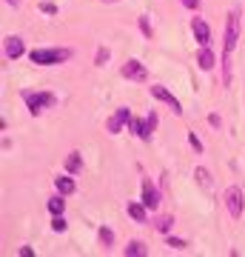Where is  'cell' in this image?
I'll return each instance as SVG.
<instances>
[{
	"mask_svg": "<svg viewBox=\"0 0 245 257\" xmlns=\"http://www.w3.org/2000/svg\"><path fill=\"white\" fill-rule=\"evenodd\" d=\"M236 40H239V12H231L225 20V55H222V83L231 86V55L236 49Z\"/></svg>",
	"mask_w": 245,
	"mask_h": 257,
	"instance_id": "obj_1",
	"label": "cell"
},
{
	"mask_svg": "<svg viewBox=\"0 0 245 257\" xmlns=\"http://www.w3.org/2000/svg\"><path fill=\"white\" fill-rule=\"evenodd\" d=\"M72 57V49H32L29 52V60L37 66H57L66 63Z\"/></svg>",
	"mask_w": 245,
	"mask_h": 257,
	"instance_id": "obj_2",
	"label": "cell"
},
{
	"mask_svg": "<svg viewBox=\"0 0 245 257\" xmlns=\"http://www.w3.org/2000/svg\"><path fill=\"white\" fill-rule=\"evenodd\" d=\"M225 209L228 214L234 217V220H239L242 217V209H245V194L239 186H228L225 189Z\"/></svg>",
	"mask_w": 245,
	"mask_h": 257,
	"instance_id": "obj_3",
	"label": "cell"
},
{
	"mask_svg": "<svg viewBox=\"0 0 245 257\" xmlns=\"http://www.w3.org/2000/svg\"><path fill=\"white\" fill-rule=\"evenodd\" d=\"M23 100H26L32 114H40L43 109L55 106V94L52 92H23Z\"/></svg>",
	"mask_w": 245,
	"mask_h": 257,
	"instance_id": "obj_4",
	"label": "cell"
},
{
	"mask_svg": "<svg viewBox=\"0 0 245 257\" xmlns=\"http://www.w3.org/2000/svg\"><path fill=\"white\" fill-rule=\"evenodd\" d=\"M120 74L126 77V80H137V83H143L145 77H148V69H145L140 60H126L123 63V69H120Z\"/></svg>",
	"mask_w": 245,
	"mask_h": 257,
	"instance_id": "obj_5",
	"label": "cell"
},
{
	"mask_svg": "<svg viewBox=\"0 0 245 257\" xmlns=\"http://www.w3.org/2000/svg\"><path fill=\"white\" fill-rule=\"evenodd\" d=\"M131 128H134V135L140 140H151V135H154V128H157V114L151 111L145 120H134V123H131Z\"/></svg>",
	"mask_w": 245,
	"mask_h": 257,
	"instance_id": "obj_6",
	"label": "cell"
},
{
	"mask_svg": "<svg viewBox=\"0 0 245 257\" xmlns=\"http://www.w3.org/2000/svg\"><path fill=\"white\" fill-rule=\"evenodd\" d=\"M131 123V111L126 109V106H120L114 114L109 117V123H106V128H109V135H120V128L123 126H128Z\"/></svg>",
	"mask_w": 245,
	"mask_h": 257,
	"instance_id": "obj_7",
	"label": "cell"
},
{
	"mask_svg": "<svg viewBox=\"0 0 245 257\" xmlns=\"http://www.w3.org/2000/svg\"><path fill=\"white\" fill-rule=\"evenodd\" d=\"M140 197H143V203L148 206V209H157L160 206V189L157 186H151V180H140Z\"/></svg>",
	"mask_w": 245,
	"mask_h": 257,
	"instance_id": "obj_8",
	"label": "cell"
},
{
	"mask_svg": "<svg viewBox=\"0 0 245 257\" xmlns=\"http://www.w3.org/2000/svg\"><path fill=\"white\" fill-rule=\"evenodd\" d=\"M151 94H154L157 100H163L165 106H168V109L174 111V114H182V106H180V100H177V97H174V94L168 92V89H165V86H151Z\"/></svg>",
	"mask_w": 245,
	"mask_h": 257,
	"instance_id": "obj_9",
	"label": "cell"
},
{
	"mask_svg": "<svg viewBox=\"0 0 245 257\" xmlns=\"http://www.w3.org/2000/svg\"><path fill=\"white\" fill-rule=\"evenodd\" d=\"M3 49H6V57H9V60H18V57L26 52V43H23L18 35H9L6 43H3Z\"/></svg>",
	"mask_w": 245,
	"mask_h": 257,
	"instance_id": "obj_10",
	"label": "cell"
},
{
	"mask_svg": "<svg viewBox=\"0 0 245 257\" xmlns=\"http://www.w3.org/2000/svg\"><path fill=\"white\" fill-rule=\"evenodd\" d=\"M191 29H194V37H197V43H200V46H208V43H211V29H208V23H205L202 18H194Z\"/></svg>",
	"mask_w": 245,
	"mask_h": 257,
	"instance_id": "obj_11",
	"label": "cell"
},
{
	"mask_svg": "<svg viewBox=\"0 0 245 257\" xmlns=\"http://www.w3.org/2000/svg\"><path fill=\"white\" fill-rule=\"evenodd\" d=\"M197 66H200L202 72H211V69L217 66V60H214V52H211L208 46H200V55H197Z\"/></svg>",
	"mask_w": 245,
	"mask_h": 257,
	"instance_id": "obj_12",
	"label": "cell"
},
{
	"mask_svg": "<svg viewBox=\"0 0 245 257\" xmlns=\"http://www.w3.org/2000/svg\"><path fill=\"white\" fill-rule=\"evenodd\" d=\"M194 177H197V183H200V189H205V192H211L214 189V177H211L208 169H202V166H197L194 169Z\"/></svg>",
	"mask_w": 245,
	"mask_h": 257,
	"instance_id": "obj_13",
	"label": "cell"
},
{
	"mask_svg": "<svg viewBox=\"0 0 245 257\" xmlns=\"http://www.w3.org/2000/svg\"><path fill=\"white\" fill-rule=\"evenodd\" d=\"M128 217L137 223H145V217H148V206L145 203H131L128 206Z\"/></svg>",
	"mask_w": 245,
	"mask_h": 257,
	"instance_id": "obj_14",
	"label": "cell"
},
{
	"mask_svg": "<svg viewBox=\"0 0 245 257\" xmlns=\"http://www.w3.org/2000/svg\"><path fill=\"white\" fill-rule=\"evenodd\" d=\"M55 186H57V192L60 194H74V177H69V175H63V177H55Z\"/></svg>",
	"mask_w": 245,
	"mask_h": 257,
	"instance_id": "obj_15",
	"label": "cell"
},
{
	"mask_svg": "<svg viewBox=\"0 0 245 257\" xmlns=\"http://www.w3.org/2000/svg\"><path fill=\"white\" fill-rule=\"evenodd\" d=\"M83 169V157H80V152H72V155L66 157V172L69 175H77Z\"/></svg>",
	"mask_w": 245,
	"mask_h": 257,
	"instance_id": "obj_16",
	"label": "cell"
},
{
	"mask_svg": "<svg viewBox=\"0 0 245 257\" xmlns=\"http://www.w3.org/2000/svg\"><path fill=\"white\" fill-rule=\"evenodd\" d=\"M126 254L128 257H145L148 248H145V243H140V240H131V243L126 246Z\"/></svg>",
	"mask_w": 245,
	"mask_h": 257,
	"instance_id": "obj_17",
	"label": "cell"
},
{
	"mask_svg": "<svg viewBox=\"0 0 245 257\" xmlns=\"http://www.w3.org/2000/svg\"><path fill=\"white\" fill-rule=\"evenodd\" d=\"M157 231H160V234H168V231H171V226H174V217L171 214H165V217H157Z\"/></svg>",
	"mask_w": 245,
	"mask_h": 257,
	"instance_id": "obj_18",
	"label": "cell"
},
{
	"mask_svg": "<svg viewBox=\"0 0 245 257\" xmlns=\"http://www.w3.org/2000/svg\"><path fill=\"white\" fill-rule=\"evenodd\" d=\"M63 209H66L63 194H57V197H52V200H49V211H52V214H63Z\"/></svg>",
	"mask_w": 245,
	"mask_h": 257,
	"instance_id": "obj_19",
	"label": "cell"
},
{
	"mask_svg": "<svg viewBox=\"0 0 245 257\" xmlns=\"http://www.w3.org/2000/svg\"><path fill=\"white\" fill-rule=\"evenodd\" d=\"M100 243H103L106 248L114 246V231H111L109 226H100Z\"/></svg>",
	"mask_w": 245,
	"mask_h": 257,
	"instance_id": "obj_20",
	"label": "cell"
},
{
	"mask_svg": "<svg viewBox=\"0 0 245 257\" xmlns=\"http://www.w3.org/2000/svg\"><path fill=\"white\" fill-rule=\"evenodd\" d=\"M140 32H143L148 40L154 37V29H151V20H148V15H143V18H140Z\"/></svg>",
	"mask_w": 245,
	"mask_h": 257,
	"instance_id": "obj_21",
	"label": "cell"
},
{
	"mask_svg": "<svg viewBox=\"0 0 245 257\" xmlns=\"http://www.w3.org/2000/svg\"><path fill=\"white\" fill-rule=\"evenodd\" d=\"M165 243H168L171 248H177V251H185V248H188V243H185V240H180V237H168Z\"/></svg>",
	"mask_w": 245,
	"mask_h": 257,
	"instance_id": "obj_22",
	"label": "cell"
},
{
	"mask_svg": "<svg viewBox=\"0 0 245 257\" xmlns=\"http://www.w3.org/2000/svg\"><path fill=\"white\" fill-rule=\"evenodd\" d=\"M106 60H109V49L103 46V49H97V55H94V63H97V66H103Z\"/></svg>",
	"mask_w": 245,
	"mask_h": 257,
	"instance_id": "obj_23",
	"label": "cell"
},
{
	"mask_svg": "<svg viewBox=\"0 0 245 257\" xmlns=\"http://www.w3.org/2000/svg\"><path fill=\"white\" fill-rule=\"evenodd\" d=\"M40 12H43V15H57V6L49 3V0H43V3H40Z\"/></svg>",
	"mask_w": 245,
	"mask_h": 257,
	"instance_id": "obj_24",
	"label": "cell"
},
{
	"mask_svg": "<svg viewBox=\"0 0 245 257\" xmlns=\"http://www.w3.org/2000/svg\"><path fill=\"white\" fill-rule=\"evenodd\" d=\"M188 143H191V149H194V152H202V143H200V138H197L194 132H188Z\"/></svg>",
	"mask_w": 245,
	"mask_h": 257,
	"instance_id": "obj_25",
	"label": "cell"
},
{
	"mask_svg": "<svg viewBox=\"0 0 245 257\" xmlns=\"http://www.w3.org/2000/svg\"><path fill=\"white\" fill-rule=\"evenodd\" d=\"M52 229H55V231H66V220L60 217V214H55V220H52Z\"/></svg>",
	"mask_w": 245,
	"mask_h": 257,
	"instance_id": "obj_26",
	"label": "cell"
},
{
	"mask_svg": "<svg viewBox=\"0 0 245 257\" xmlns=\"http://www.w3.org/2000/svg\"><path fill=\"white\" fill-rule=\"evenodd\" d=\"M180 3L185 9H197V6H200V0H180Z\"/></svg>",
	"mask_w": 245,
	"mask_h": 257,
	"instance_id": "obj_27",
	"label": "cell"
},
{
	"mask_svg": "<svg viewBox=\"0 0 245 257\" xmlns=\"http://www.w3.org/2000/svg\"><path fill=\"white\" fill-rule=\"evenodd\" d=\"M32 254H35V248H32V246H23V248H20V257H32Z\"/></svg>",
	"mask_w": 245,
	"mask_h": 257,
	"instance_id": "obj_28",
	"label": "cell"
},
{
	"mask_svg": "<svg viewBox=\"0 0 245 257\" xmlns=\"http://www.w3.org/2000/svg\"><path fill=\"white\" fill-rule=\"evenodd\" d=\"M208 123H211V126H214V128H217L219 123H222V120H219V114H208Z\"/></svg>",
	"mask_w": 245,
	"mask_h": 257,
	"instance_id": "obj_29",
	"label": "cell"
},
{
	"mask_svg": "<svg viewBox=\"0 0 245 257\" xmlns=\"http://www.w3.org/2000/svg\"><path fill=\"white\" fill-rule=\"evenodd\" d=\"M6 3H9V6H18V3H20V0H6Z\"/></svg>",
	"mask_w": 245,
	"mask_h": 257,
	"instance_id": "obj_30",
	"label": "cell"
},
{
	"mask_svg": "<svg viewBox=\"0 0 245 257\" xmlns=\"http://www.w3.org/2000/svg\"><path fill=\"white\" fill-rule=\"evenodd\" d=\"M100 3H117V0H100Z\"/></svg>",
	"mask_w": 245,
	"mask_h": 257,
	"instance_id": "obj_31",
	"label": "cell"
}]
</instances>
